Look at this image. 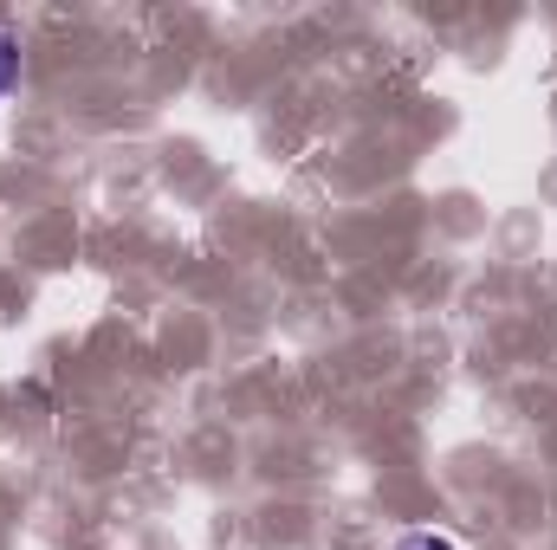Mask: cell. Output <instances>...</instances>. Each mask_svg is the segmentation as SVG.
<instances>
[{
	"instance_id": "cell-1",
	"label": "cell",
	"mask_w": 557,
	"mask_h": 550,
	"mask_svg": "<svg viewBox=\"0 0 557 550\" xmlns=\"http://www.w3.org/2000/svg\"><path fill=\"white\" fill-rule=\"evenodd\" d=\"M13 78H20V46H13V39L0 33V98L13 91Z\"/></svg>"
},
{
	"instance_id": "cell-2",
	"label": "cell",
	"mask_w": 557,
	"mask_h": 550,
	"mask_svg": "<svg viewBox=\"0 0 557 550\" xmlns=\"http://www.w3.org/2000/svg\"><path fill=\"white\" fill-rule=\"evenodd\" d=\"M403 550H454V545H447V538H434V532H421V538H409Z\"/></svg>"
}]
</instances>
